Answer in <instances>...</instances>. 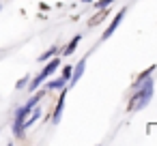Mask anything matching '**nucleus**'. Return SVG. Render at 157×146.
<instances>
[{
	"mask_svg": "<svg viewBox=\"0 0 157 146\" xmlns=\"http://www.w3.org/2000/svg\"><path fill=\"white\" fill-rule=\"evenodd\" d=\"M0 11H2V7H0Z\"/></svg>",
	"mask_w": 157,
	"mask_h": 146,
	"instance_id": "obj_16",
	"label": "nucleus"
},
{
	"mask_svg": "<svg viewBox=\"0 0 157 146\" xmlns=\"http://www.w3.org/2000/svg\"><path fill=\"white\" fill-rule=\"evenodd\" d=\"M60 54V47L58 45H52L50 50H45L41 56H39V62H45V60H50V58H54V56H58Z\"/></svg>",
	"mask_w": 157,
	"mask_h": 146,
	"instance_id": "obj_10",
	"label": "nucleus"
},
{
	"mask_svg": "<svg viewBox=\"0 0 157 146\" xmlns=\"http://www.w3.org/2000/svg\"><path fill=\"white\" fill-rule=\"evenodd\" d=\"M133 92H131V97H129V103H127V112L129 114H136V112H142L148 103H151V99H153V95H155V77L153 75H148L144 82H140L136 88H131Z\"/></svg>",
	"mask_w": 157,
	"mask_h": 146,
	"instance_id": "obj_1",
	"label": "nucleus"
},
{
	"mask_svg": "<svg viewBox=\"0 0 157 146\" xmlns=\"http://www.w3.org/2000/svg\"><path fill=\"white\" fill-rule=\"evenodd\" d=\"M71 67H73V65H67V67H63V73H60V75L69 80V75H71Z\"/></svg>",
	"mask_w": 157,
	"mask_h": 146,
	"instance_id": "obj_14",
	"label": "nucleus"
},
{
	"mask_svg": "<svg viewBox=\"0 0 157 146\" xmlns=\"http://www.w3.org/2000/svg\"><path fill=\"white\" fill-rule=\"evenodd\" d=\"M80 41H82V35H75V37H73V39H71V41H69V43L63 47V50H60V54H63V56H71V54L78 50Z\"/></svg>",
	"mask_w": 157,
	"mask_h": 146,
	"instance_id": "obj_9",
	"label": "nucleus"
},
{
	"mask_svg": "<svg viewBox=\"0 0 157 146\" xmlns=\"http://www.w3.org/2000/svg\"><path fill=\"white\" fill-rule=\"evenodd\" d=\"M41 86H43L45 90H56V92H58V90H63L65 86H69V80L63 77V75H60V77H54V75H52V77H48Z\"/></svg>",
	"mask_w": 157,
	"mask_h": 146,
	"instance_id": "obj_7",
	"label": "nucleus"
},
{
	"mask_svg": "<svg viewBox=\"0 0 157 146\" xmlns=\"http://www.w3.org/2000/svg\"><path fill=\"white\" fill-rule=\"evenodd\" d=\"M65 101H67V86L63 88V90H58V103H56V107H54V112H52V125H60V120H63V112H65Z\"/></svg>",
	"mask_w": 157,
	"mask_h": 146,
	"instance_id": "obj_5",
	"label": "nucleus"
},
{
	"mask_svg": "<svg viewBox=\"0 0 157 146\" xmlns=\"http://www.w3.org/2000/svg\"><path fill=\"white\" fill-rule=\"evenodd\" d=\"M41 114H43V112H41L39 103H37V105H35V107H33V110L28 112V116L24 118V131H26V129H30V127H33V125H35V122H37L39 118H41Z\"/></svg>",
	"mask_w": 157,
	"mask_h": 146,
	"instance_id": "obj_8",
	"label": "nucleus"
},
{
	"mask_svg": "<svg viewBox=\"0 0 157 146\" xmlns=\"http://www.w3.org/2000/svg\"><path fill=\"white\" fill-rule=\"evenodd\" d=\"M155 69H157V65H153V67H148L146 71H142V73H140V75H138V77L133 80V84H131V88H136V86H138L140 82H144V80L148 77V75H153V73H155Z\"/></svg>",
	"mask_w": 157,
	"mask_h": 146,
	"instance_id": "obj_11",
	"label": "nucleus"
},
{
	"mask_svg": "<svg viewBox=\"0 0 157 146\" xmlns=\"http://www.w3.org/2000/svg\"><path fill=\"white\" fill-rule=\"evenodd\" d=\"M82 2H93V0H82Z\"/></svg>",
	"mask_w": 157,
	"mask_h": 146,
	"instance_id": "obj_15",
	"label": "nucleus"
},
{
	"mask_svg": "<svg viewBox=\"0 0 157 146\" xmlns=\"http://www.w3.org/2000/svg\"><path fill=\"white\" fill-rule=\"evenodd\" d=\"M28 82H30V75H24V77H22V80H20V82L15 84V88H17V90H26Z\"/></svg>",
	"mask_w": 157,
	"mask_h": 146,
	"instance_id": "obj_12",
	"label": "nucleus"
},
{
	"mask_svg": "<svg viewBox=\"0 0 157 146\" xmlns=\"http://www.w3.org/2000/svg\"><path fill=\"white\" fill-rule=\"evenodd\" d=\"M60 65H63V60H60L58 56H54V58L45 60V65L41 67V71H39L35 77H30V82H28V86H26V88H28L30 92H35L37 88H41V84H43L48 77H52V75L60 69Z\"/></svg>",
	"mask_w": 157,
	"mask_h": 146,
	"instance_id": "obj_3",
	"label": "nucleus"
},
{
	"mask_svg": "<svg viewBox=\"0 0 157 146\" xmlns=\"http://www.w3.org/2000/svg\"><path fill=\"white\" fill-rule=\"evenodd\" d=\"M116 2V0H97V2H95V7L101 11V9H105V7H110V5H114Z\"/></svg>",
	"mask_w": 157,
	"mask_h": 146,
	"instance_id": "obj_13",
	"label": "nucleus"
},
{
	"mask_svg": "<svg viewBox=\"0 0 157 146\" xmlns=\"http://www.w3.org/2000/svg\"><path fill=\"white\" fill-rule=\"evenodd\" d=\"M84 71H86V56H84L82 60H78V62H75V67H71V75H69V86H75V84H78V82L82 80Z\"/></svg>",
	"mask_w": 157,
	"mask_h": 146,
	"instance_id": "obj_6",
	"label": "nucleus"
},
{
	"mask_svg": "<svg viewBox=\"0 0 157 146\" xmlns=\"http://www.w3.org/2000/svg\"><path fill=\"white\" fill-rule=\"evenodd\" d=\"M43 95H45V88H43V90H41V88H37L35 92H30V99H26V101H24V103L13 112L11 131H13V135H15V137H24V133H26V131H24V118H26V116H28V112H30V110H33L41 99H43Z\"/></svg>",
	"mask_w": 157,
	"mask_h": 146,
	"instance_id": "obj_2",
	"label": "nucleus"
},
{
	"mask_svg": "<svg viewBox=\"0 0 157 146\" xmlns=\"http://www.w3.org/2000/svg\"><path fill=\"white\" fill-rule=\"evenodd\" d=\"M125 15H127V7H125V9H121V11H118V13H116V15L112 17L110 26H108V28H105V30L101 32V41H108V39H110V37H112V35L116 32V28H118V26H121V22L125 20Z\"/></svg>",
	"mask_w": 157,
	"mask_h": 146,
	"instance_id": "obj_4",
	"label": "nucleus"
}]
</instances>
